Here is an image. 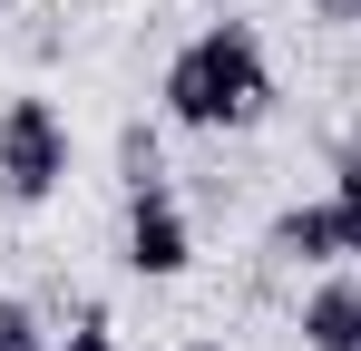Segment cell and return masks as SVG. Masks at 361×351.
I'll return each mask as SVG.
<instances>
[{"mask_svg": "<svg viewBox=\"0 0 361 351\" xmlns=\"http://www.w3.org/2000/svg\"><path fill=\"white\" fill-rule=\"evenodd\" d=\"M157 108L176 117V127H195V137L264 127V117H274V58H264V39H254V20L215 10V20L157 68Z\"/></svg>", "mask_w": 361, "mask_h": 351, "instance_id": "6da1fadb", "label": "cell"}, {"mask_svg": "<svg viewBox=\"0 0 361 351\" xmlns=\"http://www.w3.org/2000/svg\"><path fill=\"white\" fill-rule=\"evenodd\" d=\"M68 185V117L49 98H10L0 108V205H49Z\"/></svg>", "mask_w": 361, "mask_h": 351, "instance_id": "7a4b0ae2", "label": "cell"}, {"mask_svg": "<svg viewBox=\"0 0 361 351\" xmlns=\"http://www.w3.org/2000/svg\"><path fill=\"white\" fill-rule=\"evenodd\" d=\"M127 273H147V283H176L185 264H195V225H185L176 185L166 195H127V234H118Z\"/></svg>", "mask_w": 361, "mask_h": 351, "instance_id": "3957f363", "label": "cell"}, {"mask_svg": "<svg viewBox=\"0 0 361 351\" xmlns=\"http://www.w3.org/2000/svg\"><path fill=\"white\" fill-rule=\"evenodd\" d=\"M264 254H274V264H312V273H342V264H352L342 205H332V195H293V205L264 225Z\"/></svg>", "mask_w": 361, "mask_h": 351, "instance_id": "277c9868", "label": "cell"}, {"mask_svg": "<svg viewBox=\"0 0 361 351\" xmlns=\"http://www.w3.org/2000/svg\"><path fill=\"white\" fill-rule=\"evenodd\" d=\"M293 332H302V351H361V273H352V264L302 292Z\"/></svg>", "mask_w": 361, "mask_h": 351, "instance_id": "5b68a950", "label": "cell"}, {"mask_svg": "<svg viewBox=\"0 0 361 351\" xmlns=\"http://www.w3.org/2000/svg\"><path fill=\"white\" fill-rule=\"evenodd\" d=\"M118 185L127 195H166V147H157V127H118Z\"/></svg>", "mask_w": 361, "mask_h": 351, "instance_id": "8992f818", "label": "cell"}, {"mask_svg": "<svg viewBox=\"0 0 361 351\" xmlns=\"http://www.w3.org/2000/svg\"><path fill=\"white\" fill-rule=\"evenodd\" d=\"M332 205H342V244L361 264V147H342V166H332Z\"/></svg>", "mask_w": 361, "mask_h": 351, "instance_id": "52a82bcc", "label": "cell"}, {"mask_svg": "<svg viewBox=\"0 0 361 351\" xmlns=\"http://www.w3.org/2000/svg\"><path fill=\"white\" fill-rule=\"evenodd\" d=\"M59 351H118V322H108V302H78V312H68V332H59Z\"/></svg>", "mask_w": 361, "mask_h": 351, "instance_id": "ba28073f", "label": "cell"}, {"mask_svg": "<svg viewBox=\"0 0 361 351\" xmlns=\"http://www.w3.org/2000/svg\"><path fill=\"white\" fill-rule=\"evenodd\" d=\"M0 351H59V342L39 332V312H30V302H0Z\"/></svg>", "mask_w": 361, "mask_h": 351, "instance_id": "9c48e42d", "label": "cell"}, {"mask_svg": "<svg viewBox=\"0 0 361 351\" xmlns=\"http://www.w3.org/2000/svg\"><path fill=\"white\" fill-rule=\"evenodd\" d=\"M302 10H312L322 30H352V20H361V0H302Z\"/></svg>", "mask_w": 361, "mask_h": 351, "instance_id": "30bf717a", "label": "cell"}, {"mask_svg": "<svg viewBox=\"0 0 361 351\" xmlns=\"http://www.w3.org/2000/svg\"><path fill=\"white\" fill-rule=\"evenodd\" d=\"M176 351H225V342H176Z\"/></svg>", "mask_w": 361, "mask_h": 351, "instance_id": "8fae6325", "label": "cell"}, {"mask_svg": "<svg viewBox=\"0 0 361 351\" xmlns=\"http://www.w3.org/2000/svg\"><path fill=\"white\" fill-rule=\"evenodd\" d=\"M215 10H235V0H215Z\"/></svg>", "mask_w": 361, "mask_h": 351, "instance_id": "7c38bea8", "label": "cell"}]
</instances>
